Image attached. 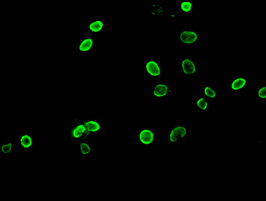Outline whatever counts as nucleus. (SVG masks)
Returning a JSON list of instances; mask_svg holds the SVG:
<instances>
[{
  "instance_id": "1a4fd4ad",
  "label": "nucleus",
  "mask_w": 266,
  "mask_h": 201,
  "mask_svg": "<svg viewBox=\"0 0 266 201\" xmlns=\"http://www.w3.org/2000/svg\"><path fill=\"white\" fill-rule=\"evenodd\" d=\"M157 133L155 130L149 128H141L137 134V141L141 145L151 146L156 144Z\"/></svg>"
},
{
  "instance_id": "6e6552de",
  "label": "nucleus",
  "mask_w": 266,
  "mask_h": 201,
  "mask_svg": "<svg viewBox=\"0 0 266 201\" xmlns=\"http://www.w3.org/2000/svg\"><path fill=\"white\" fill-rule=\"evenodd\" d=\"M146 76L151 79H160L163 75V67L162 61L158 59H148L145 63Z\"/></svg>"
},
{
  "instance_id": "f03ea898",
  "label": "nucleus",
  "mask_w": 266,
  "mask_h": 201,
  "mask_svg": "<svg viewBox=\"0 0 266 201\" xmlns=\"http://www.w3.org/2000/svg\"><path fill=\"white\" fill-rule=\"evenodd\" d=\"M175 40L181 47L192 48L200 41L198 31L193 29H181L175 31Z\"/></svg>"
},
{
  "instance_id": "20e7f679",
  "label": "nucleus",
  "mask_w": 266,
  "mask_h": 201,
  "mask_svg": "<svg viewBox=\"0 0 266 201\" xmlns=\"http://www.w3.org/2000/svg\"><path fill=\"white\" fill-rule=\"evenodd\" d=\"M69 137L70 141L79 142L86 139H90L85 127L84 120L74 118L69 126Z\"/></svg>"
},
{
  "instance_id": "f3484780",
  "label": "nucleus",
  "mask_w": 266,
  "mask_h": 201,
  "mask_svg": "<svg viewBox=\"0 0 266 201\" xmlns=\"http://www.w3.org/2000/svg\"><path fill=\"white\" fill-rule=\"evenodd\" d=\"M204 97L210 101L215 102L219 99L220 92L213 87L205 86L203 87Z\"/></svg>"
},
{
  "instance_id": "423d86ee",
  "label": "nucleus",
  "mask_w": 266,
  "mask_h": 201,
  "mask_svg": "<svg viewBox=\"0 0 266 201\" xmlns=\"http://www.w3.org/2000/svg\"><path fill=\"white\" fill-rule=\"evenodd\" d=\"M174 88L170 84L165 81H158L152 85L149 91L150 97L167 98L172 96Z\"/></svg>"
},
{
  "instance_id": "a211bd4d",
  "label": "nucleus",
  "mask_w": 266,
  "mask_h": 201,
  "mask_svg": "<svg viewBox=\"0 0 266 201\" xmlns=\"http://www.w3.org/2000/svg\"><path fill=\"white\" fill-rule=\"evenodd\" d=\"M15 144L12 141L7 140L1 144V155L3 156H12L14 152Z\"/></svg>"
},
{
  "instance_id": "f8f14e48",
  "label": "nucleus",
  "mask_w": 266,
  "mask_h": 201,
  "mask_svg": "<svg viewBox=\"0 0 266 201\" xmlns=\"http://www.w3.org/2000/svg\"><path fill=\"white\" fill-rule=\"evenodd\" d=\"M16 144L22 150H30L34 147V138L29 133H22L17 136Z\"/></svg>"
},
{
  "instance_id": "7ed1b4c3",
  "label": "nucleus",
  "mask_w": 266,
  "mask_h": 201,
  "mask_svg": "<svg viewBox=\"0 0 266 201\" xmlns=\"http://www.w3.org/2000/svg\"><path fill=\"white\" fill-rule=\"evenodd\" d=\"M108 20L103 17L92 15L85 23V32L91 36H99L106 34L108 32Z\"/></svg>"
},
{
  "instance_id": "4468645a",
  "label": "nucleus",
  "mask_w": 266,
  "mask_h": 201,
  "mask_svg": "<svg viewBox=\"0 0 266 201\" xmlns=\"http://www.w3.org/2000/svg\"><path fill=\"white\" fill-rule=\"evenodd\" d=\"M93 146L90 139H84L78 142L77 145V152L82 158H89L93 153Z\"/></svg>"
},
{
  "instance_id": "2eb2a0df",
  "label": "nucleus",
  "mask_w": 266,
  "mask_h": 201,
  "mask_svg": "<svg viewBox=\"0 0 266 201\" xmlns=\"http://www.w3.org/2000/svg\"><path fill=\"white\" fill-rule=\"evenodd\" d=\"M176 6L179 13L184 17L191 16L195 12L196 4L193 1L180 0L177 2Z\"/></svg>"
},
{
  "instance_id": "f257e3e1",
  "label": "nucleus",
  "mask_w": 266,
  "mask_h": 201,
  "mask_svg": "<svg viewBox=\"0 0 266 201\" xmlns=\"http://www.w3.org/2000/svg\"><path fill=\"white\" fill-rule=\"evenodd\" d=\"M187 137V125H171L166 132V144L170 146H177L185 142Z\"/></svg>"
},
{
  "instance_id": "0eeeda50",
  "label": "nucleus",
  "mask_w": 266,
  "mask_h": 201,
  "mask_svg": "<svg viewBox=\"0 0 266 201\" xmlns=\"http://www.w3.org/2000/svg\"><path fill=\"white\" fill-rule=\"evenodd\" d=\"M179 70L182 76H197L199 72L197 61L191 56H183L180 60Z\"/></svg>"
},
{
  "instance_id": "9d476101",
  "label": "nucleus",
  "mask_w": 266,
  "mask_h": 201,
  "mask_svg": "<svg viewBox=\"0 0 266 201\" xmlns=\"http://www.w3.org/2000/svg\"><path fill=\"white\" fill-rule=\"evenodd\" d=\"M84 124L90 139L94 136H101L102 134V120L99 118H88L84 120Z\"/></svg>"
},
{
  "instance_id": "dca6fc26",
  "label": "nucleus",
  "mask_w": 266,
  "mask_h": 201,
  "mask_svg": "<svg viewBox=\"0 0 266 201\" xmlns=\"http://www.w3.org/2000/svg\"><path fill=\"white\" fill-rule=\"evenodd\" d=\"M166 15V5L163 2L152 1L149 3V16L151 17H165Z\"/></svg>"
},
{
  "instance_id": "9b49d317",
  "label": "nucleus",
  "mask_w": 266,
  "mask_h": 201,
  "mask_svg": "<svg viewBox=\"0 0 266 201\" xmlns=\"http://www.w3.org/2000/svg\"><path fill=\"white\" fill-rule=\"evenodd\" d=\"M248 79L245 76L231 75L230 91L239 93L245 92L247 89Z\"/></svg>"
},
{
  "instance_id": "39448f33",
  "label": "nucleus",
  "mask_w": 266,
  "mask_h": 201,
  "mask_svg": "<svg viewBox=\"0 0 266 201\" xmlns=\"http://www.w3.org/2000/svg\"><path fill=\"white\" fill-rule=\"evenodd\" d=\"M98 38L93 37H82L77 41L75 55H91L97 48Z\"/></svg>"
},
{
  "instance_id": "6ab92c4d",
  "label": "nucleus",
  "mask_w": 266,
  "mask_h": 201,
  "mask_svg": "<svg viewBox=\"0 0 266 201\" xmlns=\"http://www.w3.org/2000/svg\"><path fill=\"white\" fill-rule=\"evenodd\" d=\"M266 85L258 86L257 87L256 92V101L258 102H265L266 100Z\"/></svg>"
},
{
  "instance_id": "ddd939ff",
  "label": "nucleus",
  "mask_w": 266,
  "mask_h": 201,
  "mask_svg": "<svg viewBox=\"0 0 266 201\" xmlns=\"http://www.w3.org/2000/svg\"><path fill=\"white\" fill-rule=\"evenodd\" d=\"M192 107L200 114H207L209 111V100L205 97L198 96L193 98Z\"/></svg>"
}]
</instances>
